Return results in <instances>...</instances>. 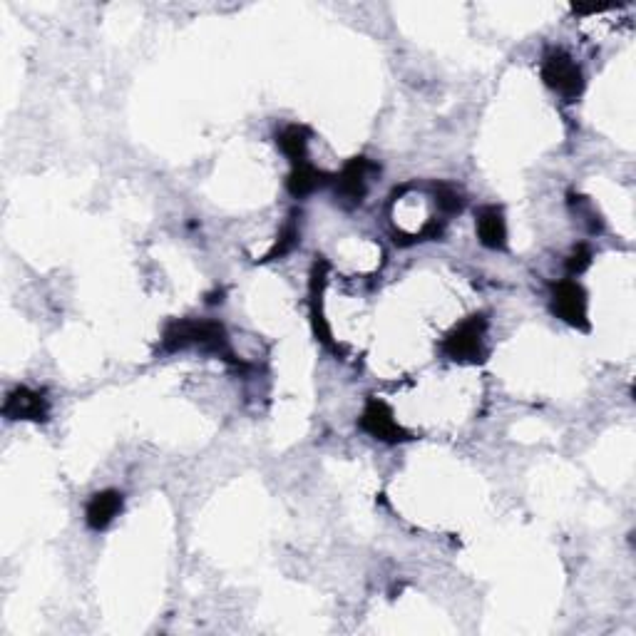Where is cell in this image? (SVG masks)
I'll return each mask as SVG.
<instances>
[{"label": "cell", "instance_id": "obj_1", "mask_svg": "<svg viewBox=\"0 0 636 636\" xmlns=\"http://www.w3.org/2000/svg\"><path fill=\"white\" fill-rule=\"evenodd\" d=\"M197 346L207 353H217L227 361L237 363L232 348H229V336L219 321H199V318H174L162 331V348L174 353L182 348Z\"/></svg>", "mask_w": 636, "mask_h": 636}, {"label": "cell", "instance_id": "obj_2", "mask_svg": "<svg viewBox=\"0 0 636 636\" xmlns=\"http://www.w3.org/2000/svg\"><path fill=\"white\" fill-rule=\"evenodd\" d=\"M485 331L487 318L482 314L465 318L445 336L443 353L455 363H482L485 361Z\"/></svg>", "mask_w": 636, "mask_h": 636}, {"label": "cell", "instance_id": "obj_3", "mask_svg": "<svg viewBox=\"0 0 636 636\" xmlns=\"http://www.w3.org/2000/svg\"><path fill=\"white\" fill-rule=\"evenodd\" d=\"M542 80L567 102L577 100L584 90L582 68L564 50H550L545 55V60H542Z\"/></svg>", "mask_w": 636, "mask_h": 636}, {"label": "cell", "instance_id": "obj_4", "mask_svg": "<svg viewBox=\"0 0 636 636\" xmlns=\"http://www.w3.org/2000/svg\"><path fill=\"white\" fill-rule=\"evenodd\" d=\"M358 425H361L363 433H368L371 438L381 440V443H405V440H410V433L398 423L396 415H393V410L378 398L368 400L366 408H363V413H361V420H358Z\"/></svg>", "mask_w": 636, "mask_h": 636}, {"label": "cell", "instance_id": "obj_5", "mask_svg": "<svg viewBox=\"0 0 636 636\" xmlns=\"http://www.w3.org/2000/svg\"><path fill=\"white\" fill-rule=\"evenodd\" d=\"M552 311L557 318H562L564 323H569L572 328H582L587 331L589 318H587V291L572 279L557 281L552 286Z\"/></svg>", "mask_w": 636, "mask_h": 636}, {"label": "cell", "instance_id": "obj_6", "mask_svg": "<svg viewBox=\"0 0 636 636\" xmlns=\"http://www.w3.org/2000/svg\"><path fill=\"white\" fill-rule=\"evenodd\" d=\"M378 172H381V167L368 157H353L336 177V197L346 207H358L366 199L368 177Z\"/></svg>", "mask_w": 636, "mask_h": 636}, {"label": "cell", "instance_id": "obj_7", "mask_svg": "<svg viewBox=\"0 0 636 636\" xmlns=\"http://www.w3.org/2000/svg\"><path fill=\"white\" fill-rule=\"evenodd\" d=\"M3 415L8 420H30V423H45L50 415V405L43 393L30 391L20 386L8 393L3 403Z\"/></svg>", "mask_w": 636, "mask_h": 636}, {"label": "cell", "instance_id": "obj_8", "mask_svg": "<svg viewBox=\"0 0 636 636\" xmlns=\"http://www.w3.org/2000/svg\"><path fill=\"white\" fill-rule=\"evenodd\" d=\"M122 505H125V497L117 490H102L95 492L87 502L85 510V522L90 530L100 532L105 527H110L115 522V517L122 512Z\"/></svg>", "mask_w": 636, "mask_h": 636}, {"label": "cell", "instance_id": "obj_9", "mask_svg": "<svg viewBox=\"0 0 636 636\" xmlns=\"http://www.w3.org/2000/svg\"><path fill=\"white\" fill-rule=\"evenodd\" d=\"M477 219V239L485 249H505L507 246V222H505V212L495 204H487V207H480L475 214Z\"/></svg>", "mask_w": 636, "mask_h": 636}, {"label": "cell", "instance_id": "obj_10", "mask_svg": "<svg viewBox=\"0 0 636 636\" xmlns=\"http://www.w3.org/2000/svg\"><path fill=\"white\" fill-rule=\"evenodd\" d=\"M321 184H326V174L318 172L316 167H311V164H296L294 169H291L289 179H286V187H289V194L296 199H304L309 197V194H314Z\"/></svg>", "mask_w": 636, "mask_h": 636}, {"label": "cell", "instance_id": "obj_11", "mask_svg": "<svg viewBox=\"0 0 636 636\" xmlns=\"http://www.w3.org/2000/svg\"><path fill=\"white\" fill-rule=\"evenodd\" d=\"M311 132L304 125H289L279 132L276 142H279L281 152L291 159V164H304L306 162V147H309Z\"/></svg>", "mask_w": 636, "mask_h": 636}, {"label": "cell", "instance_id": "obj_12", "mask_svg": "<svg viewBox=\"0 0 636 636\" xmlns=\"http://www.w3.org/2000/svg\"><path fill=\"white\" fill-rule=\"evenodd\" d=\"M299 244V227H296V217H291V222L286 224L284 232H281L279 241H276L274 246H271L269 254L264 256V261H274V259H281V256L289 254L294 246Z\"/></svg>", "mask_w": 636, "mask_h": 636}, {"label": "cell", "instance_id": "obj_13", "mask_svg": "<svg viewBox=\"0 0 636 636\" xmlns=\"http://www.w3.org/2000/svg\"><path fill=\"white\" fill-rule=\"evenodd\" d=\"M435 202L443 214H458L463 209V197L450 184H435Z\"/></svg>", "mask_w": 636, "mask_h": 636}, {"label": "cell", "instance_id": "obj_14", "mask_svg": "<svg viewBox=\"0 0 636 636\" xmlns=\"http://www.w3.org/2000/svg\"><path fill=\"white\" fill-rule=\"evenodd\" d=\"M592 261H594L592 246H589V244H577V246H574L572 254H569V259H567V271L572 276H579V274H584V271H587L589 266H592Z\"/></svg>", "mask_w": 636, "mask_h": 636}]
</instances>
